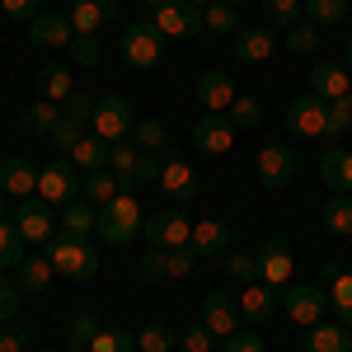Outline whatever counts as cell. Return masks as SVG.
I'll list each match as a JSON object with an SVG mask.
<instances>
[{
  "label": "cell",
  "mask_w": 352,
  "mask_h": 352,
  "mask_svg": "<svg viewBox=\"0 0 352 352\" xmlns=\"http://www.w3.org/2000/svg\"><path fill=\"white\" fill-rule=\"evenodd\" d=\"M47 258H52V268L61 272V277H71V282H89L94 272H99V254L89 249V240H80V235H52L47 240Z\"/></svg>",
  "instance_id": "1"
},
{
  "label": "cell",
  "mask_w": 352,
  "mask_h": 352,
  "mask_svg": "<svg viewBox=\"0 0 352 352\" xmlns=\"http://www.w3.org/2000/svg\"><path fill=\"white\" fill-rule=\"evenodd\" d=\"M141 226H146V212H141V202H136L132 192H118L109 207H99V235L104 244H132L141 235Z\"/></svg>",
  "instance_id": "2"
},
{
  "label": "cell",
  "mask_w": 352,
  "mask_h": 352,
  "mask_svg": "<svg viewBox=\"0 0 352 352\" xmlns=\"http://www.w3.org/2000/svg\"><path fill=\"white\" fill-rule=\"evenodd\" d=\"M160 56H164V33L151 19H132L122 28V61L132 71H155Z\"/></svg>",
  "instance_id": "3"
},
{
  "label": "cell",
  "mask_w": 352,
  "mask_h": 352,
  "mask_svg": "<svg viewBox=\"0 0 352 352\" xmlns=\"http://www.w3.org/2000/svg\"><path fill=\"white\" fill-rule=\"evenodd\" d=\"M277 300H282V315L300 329L320 324L329 315V292H320L315 282H287V287L277 292Z\"/></svg>",
  "instance_id": "4"
},
{
  "label": "cell",
  "mask_w": 352,
  "mask_h": 352,
  "mask_svg": "<svg viewBox=\"0 0 352 352\" xmlns=\"http://www.w3.org/2000/svg\"><path fill=\"white\" fill-rule=\"evenodd\" d=\"M132 127H136V109L132 99L122 94H104L94 104V118H89V132L104 136V141H132Z\"/></svg>",
  "instance_id": "5"
},
{
  "label": "cell",
  "mask_w": 352,
  "mask_h": 352,
  "mask_svg": "<svg viewBox=\"0 0 352 352\" xmlns=\"http://www.w3.org/2000/svg\"><path fill=\"white\" fill-rule=\"evenodd\" d=\"M141 235L151 240V249H184L192 240V221L179 207H160V212H146Z\"/></svg>",
  "instance_id": "6"
},
{
  "label": "cell",
  "mask_w": 352,
  "mask_h": 352,
  "mask_svg": "<svg viewBox=\"0 0 352 352\" xmlns=\"http://www.w3.org/2000/svg\"><path fill=\"white\" fill-rule=\"evenodd\" d=\"M254 179H258V188H263V192L287 188V184L296 179V151H292V146H282V141L263 146V151H258V160H254Z\"/></svg>",
  "instance_id": "7"
},
{
  "label": "cell",
  "mask_w": 352,
  "mask_h": 352,
  "mask_svg": "<svg viewBox=\"0 0 352 352\" xmlns=\"http://www.w3.org/2000/svg\"><path fill=\"white\" fill-rule=\"evenodd\" d=\"M80 188H85V179L71 160H52L38 169V197L52 202V207H66L71 197H80Z\"/></svg>",
  "instance_id": "8"
},
{
  "label": "cell",
  "mask_w": 352,
  "mask_h": 352,
  "mask_svg": "<svg viewBox=\"0 0 352 352\" xmlns=\"http://www.w3.org/2000/svg\"><path fill=\"white\" fill-rule=\"evenodd\" d=\"M287 127L292 136H305V141H329V104L315 99V94H300L287 104Z\"/></svg>",
  "instance_id": "9"
},
{
  "label": "cell",
  "mask_w": 352,
  "mask_h": 352,
  "mask_svg": "<svg viewBox=\"0 0 352 352\" xmlns=\"http://www.w3.org/2000/svg\"><path fill=\"white\" fill-rule=\"evenodd\" d=\"M202 258L192 254V244H184V249H151V254H141V277L146 282H164V277H188L192 268H197Z\"/></svg>",
  "instance_id": "10"
},
{
  "label": "cell",
  "mask_w": 352,
  "mask_h": 352,
  "mask_svg": "<svg viewBox=\"0 0 352 352\" xmlns=\"http://www.w3.org/2000/svg\"><path fill=\"white\" fill-rule=\"evenodd\" d=\"M292 272H296V254H292L287 240H263L258 244V282H263V287L282 292V287L292 282Z\"/></svg>",
  "instance_id": "11"
},
{
  "label": "cell",
  "mask_w": 352,
  "mask_h": 352,
  "mask_svg": "<svg viewBox=\"0 0 352 352\" xmlns=\"http://www.w3.org/2000/svg\"><path fill=\"white\" fill-rule=\"evenodd\" d=\"M188 244L197 258H226L235 249V230H230V221H221V217H202V221H192Z\"/></svg>",
  "instance_id": "12"
},
{
  "label": "cell",
  "mask_w": 352,
  "mask_h": 352,
  "mask_svg": "<svg viewBox=\"0 0 352 352\" xmlns=\"http://www.w3.org/2000/svg\"><path fill=\"white\" fill-rule=\"evenodd\" d=\"M155 28H160L164 38H202L207 24H202V10L188 5V0H169L155 10Z\"/></svg>",
  "instance_id": "13"
},
{
  "label": "cell",
  "mask_w": 352,
  "mask_h": 352,
  "mask_svg": "<svg viewBox=\"0 0 352 352\" xmlns=\"http://www.w3.org/2000/svg\"><path fill=\"white\" fill-rule=\"evenodd\" d=\"M235 122L226 118V113H202L197 118V127H192V146L202 151V155H226L230 146H235Z\"/></svg>",
  "instance_id": "14"
},
{
  "label": "cell",
  "mask_w": 352,
  "mask_h": 352,
  "mask_svg": "<svg viewBox=\"0 0 352 352\" xmlns=\"http://www.w3.org/2000/svg\"><path fill=\"white\" fill-rule=\"evenodd\" d=\"M52 202H43V197H24V202H14V226H19V235L28 244H47L52 240Z\"/></svg>",
  "instance_id": "15"
},
{
  "label": "cell",
  "mask_w": 352,
  "mask_h": 352,
  "mask_svg": "<svg viewBox=\"0 0 352 352\" xmlns=\"http://www.w3.org/2000/svg\"><path fill=\"white\" fill-rule=\"evenodd\" d=\"M28 43L43 47V52H66V47L76 43V24H71V14H38V19L28 24Z\"/></svg>",
  "instance_id": "16"
},
{
  "label": "cell",
  "mask_w": 352,
  "mask_h": 352,
  "mask_svg": "<svg viewBox=\"0 0 352 352\" xmlns=\"http://www.w3.org/2000/svg\"><path fill=\"white\" fill-rule=\"evenodd\" d=\"M230 52H235L240 66H258V61H268V56L277 52V28H268V24L240 28V33H235V43H230Z\"/></svg>",
  "instance_id": "17"
},
{
  "label": "cell",
  "mask_w": 352,
  "mask_h": 352,
  "mask_svg": "<svg viewBox=\"0 0 352 352\" xmlns=\"http://www.w3.org/2000/svg\"><path fill=\"white\" fill-rule=\"evenodd\" d=\"M240 320H249V324H272L277 320V310H282V300H277V292L272 287H263V282H249V287H240Z\"/></svg>",
  "instance_id": "18"
},
{
  "label": "cell",
  "mask_w": 352,
  "mask_h": 352,
  "mask_svg": "<svg viewBox=\"0 0 352 352\" xmlns=\"http://www.w3.org/2000/svg\"><path fill=\"white\" fill-rule=\"evenodd\" d=\"M310 94H315V99H324V104L352 94L348 66H343V61H315V66H310Z\"/></svg>",
  "instance_id": "19"
},
{
  "label": "cell",
  "mask_w": 352,
  "mask_h": 352,
  "mask_svg": "<svg viewBox=\"0 0 352 352\" xmlns=\"http://www.w3.org/2000/svg\"><path fill=\"white\" fill-rule=\"evenodd\" d=\"M160 188L169 202H192L197 192H202V179H197V169L188 160H164L160 169Z\"/></svg>",
  "instance_id": "20"
},
{
  "label": "cell",
  "mask_w": 352,
  "mask_h": 352,
  "mask_svg": "<svg viewBox=\"0 0 352 352\" xmlns=\"http://www.w3.org/2000/svg\"><path fill=\"white\" fill-rule=\"evenodd\" d=\"M197 104H202L207 113L230 109V104H235V80H230V71H221V66L202 71V80H197Z\"/></svg>",
  "instance_id": "21"
},
{
  "label": "cell",
  "mask_w": 352,
  "mask_h": 352,
  "mask_svg": "<svg viewBox=\"0 0 352 352\" xmlns=\"http://www.w3.org/2000/svg\"><path fill=\"white\" fill-rule=\"evenodd\" d=\"M0 192H10L14 202H24V197H38V169H33L24 155H10V160H0Z\"/></svg>",
  "instance_id": "22"
},
{
  "label": "cell",
  "mask_w": 352,
  "mask_h": 352,
  "mask_svg": "<svg viewBox=\"0 0 352 352\" xmlns=\"http://www.w3.org/2000/svg\"><path fill=\"white\" fill-rule=\"evenodd\" d=\"M202 324L212 329L217 338H230L240 329V305L226 296V292H207L202 296Z\"/></svg>",
  "instance_id": "23"
},
{
  "label": "cell",
  "mask_w": 352,
  "mask_h": 352,
  "mask_svg": "<svg viewBox=\"0 0 352 352\" xmlns=\"http://www.w3.org/2000/svg\"><path fill=\"white\" fill-rule=\"evenodd\" d=\"M132 146L146 151V155H160V160H179V151H174V141H169V127H164L160 118H136Z\"/></svg>",
  "instance_id": "24"
},
{
  "label": "cell",
  "mask_w": 352,
  "mask_h": 352,
  "mask_svg": "<svg viewBox=\"0 0 352 352\" xmlns=\"http://www.w3.org/2000/svg\"><path fill=\"white\" fill-rule=\"evenodd\" d=\"M113 19H122V0H76L71 5L76 33H94L99 24H113Z\"/></svg>",
  "instance_id": "25"
},
{
  "label": "cell",
  "mask_w": 352,
  "mask_h": 352,
  "mask_svg": "<svg viewBox=\"0 0 352 352\" xmlns=\"http://www.w3.org/2000/svg\"><path fill=\"white\" fill-rule=\"evenodd\" d=\"M52 258H47V254H28L24 263H19V268H14V287H19V292H24V296H43V292H47V287H52Z\"/></svg>",
  "instance_id": "26"
},
{
  "label": "cell",
  "mask_w": 352,
  "mask_h": 352,
  "mask_svg": "<svg viewBox=\"0 0 352 352\" xmlns=\"http://www.w3.org/2000/svg\"><path fill=\"white\" fill-rule=\"evenodd\" d=\"M320 179L329 184V192H348L352 197V151L348 146H329L320 160Z\"/></svg>",
  "instance_id": "27"
},
{
  "label": "cell",
  "mask_w": 352,
  "mask_h": 352,
  "mask_svg": "<svg viewBox=\"0 0 352 352\" xmlns=\"http://www.w3.org/2000/svg\"><path fill=\"white\" fill-rule=\"evenodd\" d=\"M109 151H113V141H104V136H94V132H85L66 160L76 164L80 174H94V169H109Z\"/></svg>",
  "instance_id": "28"
},
{
  "label": "cell",
  "mask_w": 352,
  "mask_h": 352,
  "mask_svg": "<svg viewBox=\"0 0 352 352\" xmlns=\"http://www.w3.org/2000/svg\"><path fill=\"white\" fill-rule=\"evenodd\" d=\"M305 352H352V333L338 320L329 324V320H320V324L305 329Z\"/></svg>",
  "instance_id": "29"
},
{
  "label": "cell",
  "mask_w": 352,
  "mask_h": 352,
  "mask_svg": "<svg viewBox=\"0 0 352 352\" xmlns=\"http://www.w3.org/2000/svg\"><path fill=\"white\" fill-rule=\"evenodd\" d=\"M61 230H66V235H89V230H94V226H99V207H94V202H89V197H71V202H66V207H61Z\"/></svg>",
  "instance_id": "30"
},
{
  "label": "cell",
  "mask_w": 352,
  "mask_h": 352,
  "mask_svg": "<svg viewBox=\"0 0 352 352\" xmlns=\"http://www.w3.org/2000/svg\"><path fill=\"white\" fill-rule=\"evenodd\" d=\"M28 258V240L19 235V226H14V217L0 221V272H14L19 263Z\"/></svg>",
  "instance_id": "31"
},
{
  "label": "cell",
  "mask_w": 352,
  "mask_h": 352,
  "mask_svg": "<svg viewBox=\"0 0 352 352\" xmlns=\"http://www.w3.org/2000/svg\"><path fill=\"white\" fill-rule=\"evenodd\" d=\"M38 94L52 99V104H66V99L76 94V85H71V66H52V61H47V66L38 71Z\"/></svg>",
  "instance_id": "32"
},
{
  "label": "cell",
  "mask_w": 352,
  "mask_h": 352,
  "mask_svg": "<svg viewBox=\"0 0 352 352\" xmlns=\"http://www.w3.org/2000/svg\"><path fill=\"white\" fill-rule=\"evenodd\" d=\"M56 122H61V104H52V99H38V104H28L24 118H19V127H24L28 136H52Z\"/></svg>",
  "instance_id": "33"
},
{
  "label": "cell",
  "mask_w": 352,
  "mask_h": 352,
  "mask_svg": "<svg viewBox=\"0 0 352 352\" xmlns=\"http://www.w3.org/2000/svg\"><path fill=\"white\" fill-rule=\"evenodd\" d=\"M320 221H324L329 235H352V197L348 192H333L324 207H320Z\"/></svg>",
  "instance_id": "34"
},
{
  "label": "cell",
  "mask_w": 352,
  "mask_h": 352,
  "mask_svg": "<svg viewBox=\"0 0 352 352\" xmlns=\"http://www.w3.org/2000/svg\"><path fill=\"white\" fill-rule=\"evenodd\" d=\"M118 192H122V184H118V174H113V169H94V174H85L80 197H89L94 207H109Z\"/></svg>",
  "instance_id": "35"
},
{
  "label": "cell",
  "mask_w": 352,
  "mask_h": 352,
  "mask_svg": "<svg viewBox=\"0 0 352 352\" xmlns=\"http://www.w3.org/2000/svg\"><path fill=\"white\" fill-rule=\"evenodd\" d=\"M352 14V0H305V19L315 28H333Z\"/></svg>",
  "instance_id": "36"
},
{
  "label": "cell",
  "mask_w": 352,
  "mask_h": 352,
  "mask_svg": "<svg viewBox=\"0 0 352 352\" xmlns=\"http://www.w3.org/2000/svg\"><path fill=\"white\" fill-rule=\"evenodd\" d=\"M136 348L141 352H174L179 348V329L164 324V320H155V324H146L141 333H136Z\"/></svg>",
  "instance_id": "37"
},
{
  "label": "cell",
  "mask_w": 352,
  "mask_h": 352,
  "mask_svg": "<svg viewBox=\"0 0 352 352\" xmlns=\"http://www.w3.org/2000/svg\"><path fill=\"white\" fill-rule=\"evenodd\" d=\"M202 24L207 33H240V10L235 5H226V0H212V5H202Z\"/></svg>",
  "instance_id": "38"
},
{
  "label": "cell",
  "mask_w": 352,
  "mask_h": 352,
  "mask_svg": "<svg viewBox=\"0 0 352 352\" xmlns=\"http://www.w3.org/2000/svg\"><path fill=\"white\" fill-rule=\"evenodd\" d=\"M226 277L230 282H240V287H249V282H258V249H230L226 254Z\"/></svg>",
  "instance_id": "39"
},
{
  "label": "cell",
  "mask_w": 352,
  "mask_h": 352,
  "mask_svg": "<svg viewBox=\"0 0 352 352\" xmlns=\"http://www.w3.org/2000/svg\"><path fill=\"white\" fill-rule=\"evenodd\" d=\"M329 310L338 315L343 329H352V268H343V277L329 287Z\"/></svg>",
  "instance_id": "40"
},
{
  "label": "cell",
  "mask_w": 352,
  "mask_h": 352,
  "mask_svg": "<svg viewBox=\"0 0 352 352\" xmlns=\"http://www.w3.org/2000/svg\"><path fill=\"white\" fill-rule=\"evenodd\" d=\"M305 14V0H263V19L268 28H292Z\"/></svg>",
  "instance_id": "41"
},
{
  "label": "cell",
  "mask_w": 352,
  "mask_h": 352,
  "mask_svg": "<svg viewBox=\"0 0 352 352\" xmlns=\"http://www.w3.org/2000/svg\"><path fill=\"white\" fill-rule=\"evenodd\" d=\"M315 47H320V28L310 24V19L287 28V52L292 56H315Z\"/></svg>",
  "instance_id": "42"
},
{
  "label": "cell",
  "mask_w": 352,
  "mask_h": 352,
  "mask_svg": "<svg viewBox=\"0 0 352 352\" xmlns=\"http://www.w3.org/2000/svg\"><path fill=\"white\" fill-rule=\"evenodd\" d=\"M136 160H141V151H136L132 141H113V151H109V169L118 174V184H122V188H127V179H132Z\"/></svg>",
  "instance_id": "43"
},
{
  "label": "cell",
  "mask_w": 352,
  "mask_h": 352,
  "mask_svg": "<svg viewBox=\"0 0 352 352\" xmlns=\"http://www.w3.org/2000/svg\"><path fill=\"white\" fill-rule=\"evenodd\" d=\"M89 352H141V348H136V333H127V329H99Z\"/></svg>",
  "instance_id": "44"
},
{
  "label": "cell",
  "mask_w": 352,
  "mask_h": 352,
  "mask_svg": "<svg viewBox=\"0 0 352 352\" xmlns=\"http://www.w3.org/2000/svg\"><path fill=\"white\" fill-rule=\"evenodd\" d=\"M94 333H99V315H94V310H80V315L71 320V329H66V348H89Z\"/></svg>",
  "instance_id": "45"
},
{
  "label": "cell",
  "mask_w": 352,
  "mask_h": 352,
  "mask_svg": "<svg viewBox=\"0 0 352 352\" xmlns=\"http://www.w3.org/2000/svg\"><path fill=\"white\" fill-rule=\"evenodd\" d=\"M226 118H230L235 127H258V122H263V104H258L254 94H235V104L226 109Z\"/></svg>",
  "instance_id": "46"
},
{
  "label": "cell",
  "mask_w": 352,
  "mask_h": 352,
  "mask_svg": "<svg viewBox=\"0 0 352 352\" xmlns=\"http://www.w3.org/2000/svg\"><path fill=\"white\" fill-rule=\"evenodd\" d=\"M80 136H85V122H76V118H66V113H61V122L52 127V136H47V141H52V151H61V155H71Z\"/></svg>",
  "instance_id": "47"
},
{
  "label": "cell",
  "mask_w": 352,
  "mask_h": 352,
  "mask_svg": "<svg viewBox=\"0 0 352 352\" xmlns=\"http://www.w3.org/2000/svg\"><path fill=\"white\" fill-rule=\"evenodd\" d=\"M66 52H71V66H99L104 47H99V38H94V33H76V43H71Z\"/></svg>",
  "instance_id": "48"
},
{
  "label": "cell",
  "mask_w": 352,
  "mask_h": 352,
  "mask_svg": "<svg viewBox=\"0 0 352 352\" xmlns=\"http://www.w3.org/2000/svg\"><path fill=\"white\" fill-rule=\"evenodd\" d=\"M160 169H164L160 155H146V151H141V160H136V169H132V179H127L122 192H136L141 184H160Z\"/></svg>",
  "instance_id": "49"
},
{
  "label": "cell",
  "mask_w": 352,
  "mask_h": 352,
  "mask_svg": "<svg viewBox=\"0 0 352 352\" xmlns=\"http://www.w3.org/2000/svg\"><path fill=\"white\" fill-rule=\"evenodd\" d=\"M348 132H352V94H343V99L329 104V141H338Z\"/></svg>",
  "instance_id": "50"
},
{
  "label": "cell",
  "mask_w": 352,
  "mask_h": 352,
  "mask_svg": "<svg viewBox=\"0 0 352 352\" xmlns=\"http://www.w3.org/2000/svg\"><path fill=\"white\" fill-rule=\"evenodd\" d=\"M179 348H184V352H212V348H217V333L197 320V324H188L184 333H179Z\"/></svg>",
  "instance_id": "51"
},
{
  "label": "cell",
  "mask_w": 352,
  "mask_h": 352,
  "mask_svg": "<svg viewBox=\"0 0 352 352\" xmlns=\"http://www.w3.org/2000/svg\"><path fill=\"white\" fill-rule=\"evenodd\" d=\"M19 305H24V292L10 277H0V324H14L19 320Z\"/></svg>",
  "instance_id": "52"
},
{
  "label": "cell",
  "mask_w": 352,
  "mask_h": 352,
  "mask_svg": "<svg viewBox=\"0 0 352 352\" xmlns=\"http://www.w3.org/2000/svg\"><path fill=\"white\" fill-rule=\"evenodd\" d=\"M38 5H43V0H0V10H5L14 24H33V19H38Z\"/></svg>",
  "instance_id": "53"
},
{
  "label": "cell",
  "mask_w": 352,
  "mask_h": 352,
  "mask_svg": "<svg viewBox=\"0 0 352 352\" xmlns=\"http://www.w3.org/2000/svg\"><path fill=\"white\" fill-rule=\"evenodd\" d=\"M94 104H99V99H89V94L76 89V94L61 104V113H66V118H76V122H89V118H94Z\"/></svg>",
  "instance_id": "54"
},
{
  "label": "cell",
  "mask_w": 352,
  "mask_h": 352,
  "mask_svg": "<svg viewBox=\"0 0 352 352\" xmlns=\"http://www.w3.org/2000/svg\"><path fill=\"white\" fill-rule=\"evenodd\" d=\"M221 352H263V338L254 333V329H235L230 338H226V348Z\"/></svg>",
  "instance_id": "55"
},
{
  "label": "cell",
  "mask_w": 352,
  "mask_h": 352,
  "mask_svg": "<svg viewBox=\"0 0 352 352\" xmlns=\"http://www.w3.org/2000/svg\"><path fill=\"white\" fill-rule=\"evenodd\" d=\"M24 348H28L24 329H0V352H24Z\"/></svg>",
  "instance_id": "56"
},
{
  "label": "cell",
  "mask_w": 352,
  "mask_h": 352,
  "mask_svg": "<svg viewBox=\"0 0 352 352\" xmlns=\"http://www.w3.org/2000/svg\"><path fill=\"white\" fill-rule=\"evenodd\" d=\"M338 277H343V263H333V258H329V263H320V282H324V287H333Z\"/></svg>",
  "instance_id": "57"
},
{
  "label": "cell",
  "mask_w": 352,
  "mask_h": 352,
  "mask_svg": "<svg viewBox=\"0 0 352 352\" xmlns=\"http://www.w3.org/2000/svg\"><path fill=\"white\" fill-rule=\"evenodd\" d=\"M14 217V207H10V192H0V221H10Z\"/></svg>",
  "instance_id": "58"
},
{
  "label": "cell",
  "mask_w": 352,
  "mask_h": 352,
  "mask_svg": "<svg viewBox=\"0 0 352 352\" xmlns=\"http://www.w3.org/2000/svg\"><path fill=\"white\" fill-rule=\"evenodd\" d=\"M343 66H352V38H348V47H343Z\"/></svg>",
  "instance_id": "59"
},
{
  "label": "cell",
  "mask_w": 352,
  "mask_h": 352,
  "mask_svg": "<svg viewBox=\"0 0 352 352\" xmlns=\"http://www.w3.org/2000/svg\"><path fill=\"white\" fill-rule=\"evenodd\" d=\"M141 5H151V10H160V5H169V0H141Z\"/></svg>",
  "instance_id": "60"
},
{
  "label": "cell",
  "mask_w": 352,
  "mask_h": 352,
  "mask_svg": "<svg viewBox=\"0 0 352 352\" xmlns=\"http://www.w3.org/2000/svg\"><path fill=\"white\" fill-rule=\"evenodd\" d=\"M188 5H197V10H202V5H212V0H188Z\"/></svg>",
  "instance_id": "61"
},
{
  "label": "cell",
  "mask_w": 352,
  "mask_h": 352,
  "mask_svg": "<svg viewBox=\"0 0 352 352\" xmlns=\"http://www.w3.org/2000/svg\"><path fill=\"white\" fill-rule=\"evenodd\" d=\"M226 5H235V10H240V5H244V0H226Z\"/></svg>",
  "instance_id": "62"
},
{
  "label": "cell",
  "mask_w": 352,
  "mask_h": 352,
  "mask_svg": "<svg viewBox=\"0 0 352 352\" xmlns=\"http://www.w3.org/2000/svg\"><path fill=\"white\" fill-rule=\"evenodd\" d=\"M66 352H89V348H66Z\"/></svg>",
  "instance_id": "63"
}]
</instances>
